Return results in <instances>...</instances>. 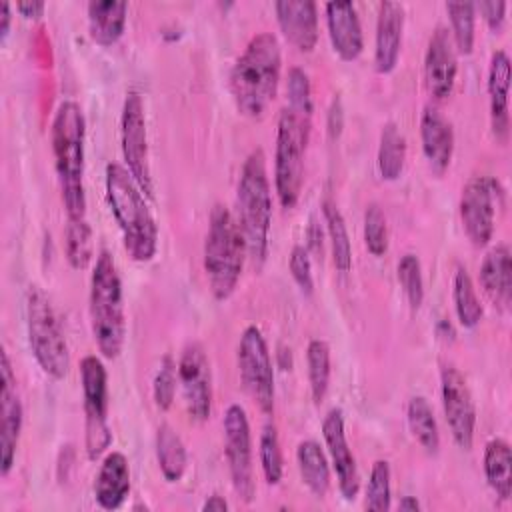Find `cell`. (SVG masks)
I'll list each match as a JSON object with an SVG mask.
<instances>
[{
  "label": "cell",
  "mask_w": 512,
  "mask_h": 512,
  "mask_svg": "<svg viewBox=\"0 0 512 512\" xmlns=\"http://www.w3.org/2000/svg\"><path fill=\"white\" fill-rule=\"evenodd\" d=\"M246 256V242L238 220L224 204H214L208 218L202 262L210 292L216 300H226L232 296Z\"/></svg>",
  "instance_id": "6"
},
{
  "label": "cell",
  "mask_w": 512,
  "mask_h": 512,
  "mask_svg": "<svg viewBox=\"0 0 512 512\" xmlns=\"http://www.w3.org/2000/svg\"><path fill=\"white\" fill-rule=\"evenodd\" d=\"M26 330L36 364L54 380H62L70 368L68 342L48 294L30 284L26 290Z\"/></svg>",
  "instance_id": "7"
},
{
  "label": "cell",
  "mask_w": 512,
  "mask_h": 512,
  "mask_svg": "<svg viewBox=\"0 0 512 512\" xmlns=\"http://www.w3.org/2000/svg\"><path fill=\"white\" fill-rule=\"evenodd\" d=\"M80 384L84 398L86 454L90 460H96L112 444L108 426V372L98 356L88 354L80 360Z\"/></svg>",
  "instance_id": "9"
},
{
  "label": "cell",
  "mask_w": 512,
  "mask_h": 512,
  "mask_svg": "<svg viewBox=\"0 0 512 512\" xmlns=\"http://www.w3.org/2000/svg\"><path fill=\"white\" fill-rule=\"evenodd\" d=\"M236 362L240 380L252 400L264 414H272L274 410V368L268 352L266 338L260 328L250 324L240 334Z\"/></svg>",
  "instance_id": "10"
},
{
  "label": "cell",
  "mask_w": 512,
  "mask_h": 512,
  "mask_svg": "<svg viewBox=\"0 0 512 512\" xmlns=\"http://www.w3.org/2000/svg\"><path fill=\"white\" fill-rule=\"evenodd\" d=\"M420 142L432 172L444 174L454 154V128L452 122L434 104H426L422 108Z\"/></svg>",
  "instance_id": "19"
},
{
  "label": "cell",
  "mask_w": 512,
  "mask_h": 512,
  "mask_svg": "<svg viewBox=\"0 0 512 512\" xmlns=\"http://www.w3.org/2000/svg\"><path fill=\"white\" fill-rule=\"evenodd\" d=\"M310 136V120L288 106L280 110L274 150V188L282 208H294L304 180V156Z\"/></svg>",
  "instance_id": "8"
},
{
  "label": "cell",
  "mask_w": 512,
  "mask_h": 512,
  "mask_svg": "<svg viewBox=\"0 0 512 512\" xmlns=\"http://www.w3.org/2000/svg\"><path fill=\"white\" fill-rule=\"evenodd\" d=\"M484 476L500 500L512 496V452L502 438H492L484 446Z\"/></svg>",
  "instance_id": "28"
},
{
  "label": "cell",
  "mask_w": 512,
  "mask_h": 512,
  "mask_svg": "<svg viewBox=\"0 0 512 512\" xmlns=\"http://www.w3.org/2000/svg\"><path fill=\"white\" fill-rule=\"evenodd\" d=\"M156 460L166 482L182 480L188 466V454L182 438L170 424H160L156 430Z\"/></svg>",
  "instance_id": "29"
},
{
  "label": "cell",
  "mask_w": 512,
  "mask_h": 512,
  "mask_svg": "<svg viewBox=\"0 0 512 512\" xmlns=\"http://www.w3.org/2000/svg\"><path fill=\"white\" fill-rule=\"evenodd\" d=\"M364 244L372 256H384L388 250V222L376 202L364 210Z\"/></svg>",
  "instance_id": "41"
},
{
  "label": "cell",
  "mask_w": 512,
  "mask_h": 512,
  "mask_svg": "<svg viewBox=\"0 0 512 512\" xmlns=\"http://www.w3.org/2000/svg\"><path fill=\"white\" fill-rule=\"evenodd\" d=\"M282 72L280 42L272 32L254 34L230 72V92L240 114L262 118L276 98Z\"/></svg>",
  "instance_id": "1"
},
{
  "label": "cell",
  "mask_w": 512,
  "mask_h": 512,
  "mask_svg": "<svg viewBox=\"0 0 512 512\" xmlns=\"http://www.w3.org/2000/svg\"><path fill=\"white\" fill-rule=\"evenodd\" d=\"M0 382V474L6 478L16 460V446L24 422V410L16 388V374L6 350L0 354Z\"/></svg>",
  "instance_id": "16"
},
{
  "label": "cell",
  "mask_w": 512,
  "mask_h": 512,
  "mask_svg": "<svg viewBox=\"0 0 512 512\" xmlns=\"http://www.w3.org/2000/svg\"><path fill=\"white\" fill-rule=\"evenodd\" d=\"M478 278L488 298L500 310H508L512 302V256L506 244H496L486 252Z\"/></svg>",
  "instance_id": "25"
},
{
  "label": "cell",
  "mask_w": 512,
  "mask_h": 512,
  "mask_svg": "<svg viewBox=\"0 0 512 512\" xmlns=\"http://www.w3.org/2000/svg\"><path fill=\"white\" fill-rule=\"evenodd\" d=\"M502 188L492 176H472L460 194V220L474 246H486L494 236L496 208Z\"/></svg>",
  "instance_id": "13"
},
{
  "label": "cell",
  "mask_w": 512,
  "mask_h": 512,
  "mask_svg": "<svg viewBox=\"0 0 512 512\" xmlns=\"http://www.w3.org/2000/svg\"><path fill=\"white\" fill-rule=\"evenodd\" d=\"M390 464L386 460H376L372 464L368 486H366V508L374 512H386L390 510L392 500V488H390Z\"/></svg>",
  "instance_id": "38"
},
{
  "label": "cell",
  "mask_w": 512,
  "mask_h": 512,
  "mask_svg": "<svg viewBox=\"0 0 512 512\" xmlns=\"http://www.w3.org/2000/svg\"><path fill=\"white\" fill-rule=\"evenodd\" d=\"M286 94H288V108L294 110L296 114L312 120V86L306 70L300 66H292L288 70V80H286Z\"/></svg>",
  "instance_id": "40"
},
{
  "label": "cell",
  "mask_w": 512,
  "mask_h": 512,
  "mask_svg": "<svg viewBox=\"0 0 512 512\" xmlns=\"http://www.w3.org/2000/svg\"><path fill=\"white\" fill-rule=\"evenodd\" d=\"M404 34V6L400 2L384 0L378 4L376 38H374V66L380 74L396 68Z\"/></svg>",
  "instance_id": "22"
},
{
  "label": "cell",
  "mask_w": 512,
  "mask_h": 512,
  "mask_svg": "<svg viewBox=\"0 0 512 512\" xmlns=\"http://www.w3.org/2000/svg\"><path fill=\"white\" fill-rule=\"evenodd\" d=\"M88 312L92 336L100 354L108 360L116 358L124 346L126 312L118 266L108 250H100L92 268Z\"/></svg>",
  "instance_id": "5"
},
{
  "label": "cell",
  "mask_w": 512,
  "mask_h": 512,
  "mask_svg": "<svg viewBox=\"0 0 512 512\" xmlns=\"http://www.w3.org/2000/svg\"><path fill=\"white\" fill-rule=\"evenodd\" d=\"M322 438L330 454L332 468L336 472L338 490L344 496V500H354L360 490V476L356 468L354 454L346 440L344 430V414L340 408L328 410V414L322 420Z\"/></svg>",
  "instance_id": "18"
},
{
  "label": "cell",
  "mask_w": 512,
  "mask_h": 512,
  "mask_svg": "<svg viewBox=\"0 0 512 512\" xmlns=\"http://www.w3.org/2000/svg\"><path fill=\"white\" fill-rule=\"evenodd\" d=\"M236 208V220L246 242L248 258L256 266H262L268 254V236L272 224V192L262 148H254L240 168Z\"/></svg>",
  "instance_id": "4"
},
{
  "label": "cell",
  "mask_w": 512,
  "mask_h": 512,
  "mask_svg": "<svg viewBox=\"0 0 512 512\" xmlns=\"http://www.w3.org/2000/svg\"><path fill=\"white\" fill-rule=\"evenodd\" d=\"M440 394L452 440L458 448L470 450L476 430V406L464 374L452 364L440 368Z\"/></svg>",
  "instance_id": "14"
},
{
  "label": "cell",
  "mask_w": 512,
  "mask_h": 512,
  "mask_svg": "<svg viewBox=\"0 0 512 512\" xmlns=\"http://www.w3.org/2000/svg\"><path fill=\"white\" fill-rule=\"evenodd\" d=\"M258 458H260V468H262L264 480L268 484L276 486L282 480V474H284V460H282L280 438H278L276 426L272 422L264 424V428L260 432Z\"/></svg>",
  "instance_id": "37"
},
{
  "label": "cell",
  "mask_w": 512,
  "mask_h": 512,
  "mask_svg": "<svg viewBox=\"0 0 512 512\" xmlns=\"http://www.w3.org/2000/svg\"><path fill=\"white\" fill-rule=\"evenodd\" d=\"M398 508H400V510H412V512H416V510H420V502H418L414 496H404V498L398 502Z\"/></svg>",
  "instance_id": "51"
},
{
  "label": "cell",
  "mask_w": 512,
  "mask_h": 512,
  "mask_svg": "<svg viewBox=\"0 0 512 512\" xmlns=\"http://www.w3.org/2000/svg\"><path fill=\"white\" fill-rule=\"evenodd\" d=\"M476 10H480L482 18L486 20V24L492 30H500L506 18V2L502 0H486V2H478L474 4Z\"/></svg>",
  "instance_id": "44"
},
{
  "label": "cell",
  "mask_w": 512,
  "mask_h": 512,
  "mask_svg": "<svg viewBox=\"0 0 512 512\" xmlns=\"http://www.w3.org/2000/svg\"><path fill=\"white\" fill-rule=\"evenodd\" d=\"M90 38L100 46H112L126 28L128 4L124 0H92L86 6Z\"/></svg>",
  "instance_id": "26"
},
{
  "label": "cell",
  "mask_w": 512,
  "mask_h": 512,
  "mask_svg": "<svg viewBox=\"0 0 512 512\" xmlns=\"http://www.w3.org/2000/svg\"><path fill=\"white\" fill-rule=\"evenodd\" d=\"M322 216H324L328 238H330L332 262L338 272H348L352 268V244H350L346 220L338 210L336 202L330 198L322 202Z\"/></svg>",
  "instance_id": "30"
},
{
  "label": "cell",
  "mask_w": 512,
  "mask_h": 512,
  "mask_svg": "<svg viewBox=\"0 0 512 512\" xmlns=\"http://www.w3.org/2000/svg\"><path fill=\"white\" fill-rule=\"evenodd\" d=\"M10 22H12V10H10V2L2 0L0 2V38L4 40L10 32Z\"/></svg>",
  "instance_id": "47"
},
{
  "label": "cell",
  "mask_w": 512,
  "mask_h": 512,
  "mask_svg": "<svg viewBox=\"0 0 512 512\" xmlns=\"http://www.w3.org/2000/svg\"><path fill=\"white\" fill-rule=\"evenodd\" d=\"M84 140L86 120L82 108L74 100L58 104L50 142L54 154V168L58 174L60 194L68 220L86 218V192H84Z\"/></svg>",
  "instance_id": "2"
},
{
  "label": "cell",
  "mask_w": 512,
  "mask_h": 512,
  "mask_svg": "<svg viewBox=\"0 0 512 512\" xmlns=\"http://www.w3.org/2000/svg\"><path fill=\"white\" fill-rule=\"evenodd\" d=\"M458 74V52L450 30L436 26L424 54V84L432 98L444 100L452 94Z\"/></svg>",
  "instance_id": "17"
},
{
  "label": "cell",
  "mask_w": 512,
  "mask_h": 512,
  "mask_svg": "<svg viewBox=\"0 0 512 512\" xmlns=\"http://www.w3.org/2000/svg\"><path fill=\"white\" fill-rule=\"evenodd\" d=\"M178 384L190 418L204 422L212 410V372L208 356L198 342L186 344L180 354Z\"/></svg>",
  "instance_id": "15"
},
{
  "label": "cell",
  "mask_w": 512,
  "mask_h": 512,
  "mask_svg": "<svg viewBox=\"0 0 512 512\" xmlns=\"http://www.w3.org/2000/svg\"><path fill=\"white\" fill-rule=\"evenodd\" d=\"M130 494V464L128 458L112 450L104 456L94 478V498L104 510H118Z\"/></svg>",
  "instance_id": "24"
},
{
  "label": "cell",
  "mask_w": 512,
  "mask_h": 512,
  "mask_svg": "<svg viewBox=\"0 0 512 512\" xmlns=\"http://www.w3.org/2000/svg\"><path fill=\"white\" fill-rule=\"evenodd\" d=\"M398 282L408 298V304L412 310H418L424 300V278H422V266L416 254H404L398 262Z\"/></svg>",
  "instance_id": "39"
},
{
  "label": "cell",
  "mask_w": 512,
  "mask_h": 512,
  "mask_svg": "<svg viewBox=\"0 0 512 512\" xmlns=\"http://www.w3.org/2000/svg\"><path fill=\"white\" fill-rule=\"evenodd\" d=\"M508 90H510V58L506 50H494L488 64V108H490V128L494 138L504 144L510 132L508 114Z\"/></svg>",
  "instance_id": "23"
},
{
  "label": "cell",
  "mask_w": 512,
  "mask_h": 512,
  "mask_svg": "<svg viewBox=\"0 0 512 512\" xmlns=\"http://www.w3.org/2000/svg\"><path fill=\"white\" fill-rule=\"evenodd\" d=\"M106 200L122 232L128 256L136 262H150L158 250V226L144 200V192L118 162H110L104 174Z\"/></svg>",
  "instance_id": "3"
},
{
  "label": "cell",
  "mask_w": 512,
  "mask_h": 512,
  "mask_svg": "<svg viewBox=\"0 0 512 512\" xmlns=\"http://www.w3.org/2000/svg\"><path fill=\"white\" fill-rule=\"evenodd\" d=\"M406 420L412 436L426 452H438L440 432L436 424L434 410L424 396H412L406 406Z\"/></svg>",
  "instance_id": "33"
},
{
  "label": "cell",
  "mask_w": 512,
  "mask_h": 512,
  "mask_svg": "<svg viewBox=\"0 0 512 512\" xmlns=\"http://www.w3.org/2000/svg\"><path fill=\"white\" fill-rule=\"evenodd\" d=\"M64 254L74 270H84L94 254L92 226L86 218L68 220L64 230Z\"/></svg>",
  "instance_id": "35"
},
{
  "label": "cell",
  "mask_w": 512,
  "mask_h": 512,
  "mask_svg": "<svg viewBox=\"0 0 512 512\" xmlns=\"http://www.w3.org/2000/svg\"><path fill=\"white\" fill-rule=\"evenodd\" d=\"M224 454L230 480L238 498L250 504L256 496L254 464H252V434L246 410L240 404H230L222 418Z\"/></svg>",
  "instance_id": "11"
},
{
  "label": "cell",
  "mask_w": 512,
  "mask_h": 512,
  "mask_svg": "<svg viewBox=\"0 0 512 512\" xmlns=\"http://www.w3.org/2000/svg\"><path fill=\"white\" fill-rule=\"evenodd\" d=\"M452 300L456 318L462 328H476L484 316V308L476 294L474 282L464 266H456L454 280H452Z\"/></svg>",
  "instance_id": "32"
},
{
  "label": "cell",
  "mask_w": 512,
  "mask_h": 512,
  "mask_svg": "<svg viewBox=\"0 0 512 512\" xmlns=\"http://www.w3.org/2000/svg\"><path fill=\"white\" fill-rule=\"evenodd\" d=\"M296 462L306 488L316 498H324L330 490V466L320 444L316 440H302L296 448Z\"/></svg>",
  "instance_id": "27"
},
{
  "label": "cell",
  "mask_w": 512,
  "mask_h": 512,
  "mask_svg": "<svg viewBox=\"0 0 512 512\" xmlns=\"http://www.w3.org/2000/svg\"><path fill=\"white\" fill-rule=\"evenodd\" d=\"M120 146H122V156L126 160V170L136 180L140 190L150 198L152 172H150V154H148L146 114H144L142 96L136 90H130L122 104Z\"/></svg>",
  "instance_id": "12"
},
{
  "label": "cell",
  "mask_w": 512,
  "mask_h": 512,
  "mask_svg": "<svg viewBox=\"0 0 512 512\" xmlns=\"http://www.w3.org/2000/svg\"><path fill=\"white\" fill-rule=\"evenodd\" d=\"M288 270H290L294 282L298 284V288L302 290V294L310 296L314 292V278H312L310 252L306 246H302V244L292 246L290 258H288Z\"/></svg>",
  "instance_id": "43"
},
{
  "label": "cell",
  "mask_w": 512,
  "mask_h": 512,
  "mask_svg": "<svg viewBox=\"0 0 512 512\" xmlns=\"http://www.w3.org/2000/svg\"><path fill=\"white\" fill-rule=\"evenodd\" d=\"M276 356H278L280 368H282V370H290V366H292V352H290V348H288V346H280Z\"/></svg>",
  "instance_id": "50"
},
{
  "label": "cell",
  "mask_w": 512,
  "mask_h": 512,
  "mask_svg": "<svg viewBox=\"0 0 512 512\" xmlns=\"http://www.w3.org/2000/svg\"><path fill=\"white\" fill-rule=\"evenodd\" d=\"M44 8H46V4L44 2H36V0H28V2H18L16 4V10L24 18H32V20L40 18L44 14Z\"/></svg>",
  "instance_id": "46"
},
{
  "label": "cell",
  "mask_w": 512,
  "mask_h": 512,
  "mask_svg": "<svg viewBox=\"0 0 512 512\" xmlns=\"http://www.w3.org/2000/svg\"><path fill=\"white\" fill-rule=\"evenodd\" d=\"M306 364H308V384L312 392V400L320 404L330 386V346L326 340L312 338L306 348Z\"/></svg>",
  "instance_id": "34"
},
{
  "label": "cell",
  "mask_w": 512,
  "mask_h": 512,
  "mask_svg": "<svg viewBox=\"0 0 512 512\" xmlns=\"http://www.w3.org/2000/svg\"><path fill=\"white\" fill-rule=\"evenodd\" d=\"M406 162V138L394 122H386L380 132L378 144V172L384 180L400 178Z\"/></svg>",
  "instance_id": "31"
},
{
  "label": "cell",
  "mask_w": 512,
  "mask_h": 512,
  "mask_svg": "<svg viewBox=\"0 0 512 512\" xmlns=\"http://www.w3.org/2000/svg\"><path fill=\"white\" fill-rule=\"evenodd\" d=\"M342 128H344V108H342V100L338 96H334L330 102V108H328V116H326L328 136L332 140H336L342 134Z\"/></svg>",
  "instance_id": "45"
},
{
  "label": "cell",
  "mask_w": 512,
  "mask_h": 512,
  "mask_svg": "<svg viewBox=\"0 0 512 512\" xmlns=\"http://www.w3.org/2000/svg\"><path fill=\"white\" fill-rule=\"evenodd\" d=\"M450 20V36L458 54L468 56L474 48L476 30V8L474 2H446Z\"/></svg>",
  "instance_id": "36"
},
{
  "label": "cell",
  "mask_w": 512,
  "mask_h": 512,
  "mask_svg": "<svg viewBox=\"0 0 512 512\" xmlns=\"http://www.w3.org/2000/svg\"><path fill=\"white\" fill-rule=\"evenodd\" d=\"M306 248H308V252L322 250V230L314 220L310 222V228H308V246Z\"/></svg>",
  "instance_id": "48"
},
{
  "label": "cell",
  "mask_w": 512,
  "mask_h": 512,
  "mask_svg": "<svg viewBox=\"0 0 512 512\" xmlns=\"http://www.w3.org/2000/svg\"><path fill=\"white\" fill-rule=\"evenodd\" d=\"M202 510L204 512H224V510H228V502L222 496L214 494V496L206 498V502L202 504Z\"/></svg>",
  "instance_id": "49"
},
{
  "label": "cell",
  "mask_w": 512,
  "mask_h": 512,
  "mask_svg": "<svg viewBox=\"0 0 512 512\" xmlns=\"http://www.w3.org/2000/svg\"><path fill=\"white\" fill-rule=\"evenodd\" d=\"M276 20L286 40L300 52H312L318 42V6L312 0H278Z\"/></svg>",
  "instance_id": "20"
},
{
  "label": "cell",
  "mask_w": 512,
  "mask_h": 512,
  "mask_svg": "<svg viewBox=\"0 0 512 512\" xmlns=\"http://www.w3.org/2000/svg\"><path fill=\"white\" fill-rule=\"evenodd\" d=\"M176 384H178V366L172 360L170 354H166L156 370L154 382H152V396L160 410H168L176 396Z\"/></svg>",
  "instance_id": "42"
},
{
  "label": "cell",
  "mask_w": 512,
  "mask_h": 512,
  "mask_svg": "<svg viewBox=\"0 0 512 512\" xmlns=\"http://www.w3.org/2000/svg\"><path fill=\"white\" fill-rule=\"evenodd\" d=\"M324 12L334 52L346 62L356 60L364 50V34L354 2H328Z\"/></svg>",
  "instance_id": "21"
}]
</instances>
